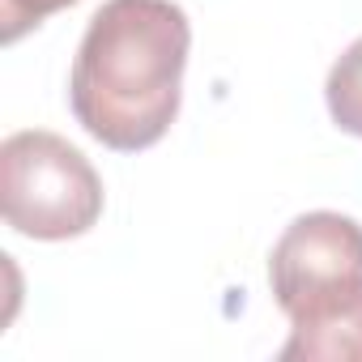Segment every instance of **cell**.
<instances>
[{"label":"cell","instance_id":"6da1fadb","mask_svg":"<svg viewBox=\"0 0 362 362\" xmlns=\"http://www.w3.org/2000/svg\"><path fill=\"white\" fill-rule=\"evenodd\" d=\"M188 47L192 26L175 0H107L69 73L77 124L119 153L158 145L179 115Z\"/></svg>","mask_w":362,"mask_h":362},{"label":"cell","instance_id":"7a4b0ae2","mask_svg":"<svg viewBox=\"0 0 362 362\" xmlns=\"http://www.w3.org/2000/svg\"><path fill=\"white\" fill-rule=\"evenodd\" d=\"M0 214L39 243L77 239L103 218V179L64 136L47 128L13 132L0 145Z\"/></svg>","mask_w":362,"mask_h":362},{"label":"cell","instance_id":"3957f363","mask_svg":"<svg viewBox=\"0 0 362 362\" xmlns=\"http://www.w3.org/2000/svg\"><path fill=\"white\" fill-rule=\"evenodd\" d=\"M269 286L286 315L362 286V226L345 214L315 209L286 226L269 256Z\"/></svg>","mask_w":362,"mask_h":362},{"label":"cell","instance_id":"277c9868","mask_svg":"<svg viewBox=\"0 0 362 362\" xmlns=\"http://www.w3.org/2000/svg\"><path fill=\"white\" fill-rule=\"evenodd\" d=\"M362 362V286L290 315L281 362Z\"/></svg>","mask_w":362,"mask_h":362},{"label":"cell","instance_id":"5b68a950","mask_svg":"<svg viewBox=\"0 0 362 362\" xmlns=\"http://www.w3.org/2000/svg\"><path fill=\"white\" fill-rule=\"evenodd\" d=\"M324 98H328L332 124L349 136H362V39H354L328 69Z\"/></svg>","mask_w":362,"mask_h":362},{"label":"cell","instance_id":"8992f818","mask_svg":"<svg viewBox=\"0 0 362 362\" xmlns=\"http://www.w3.org/2000/svg\"><path fill=\"white\" fill-rule=\"evenodd\" d=\"M77 5V0H0V39L18 43L22 35H30L35 26H43L52 13Z\"/></svg>","mask_w":362,"mask_h":362}]
</instances>
